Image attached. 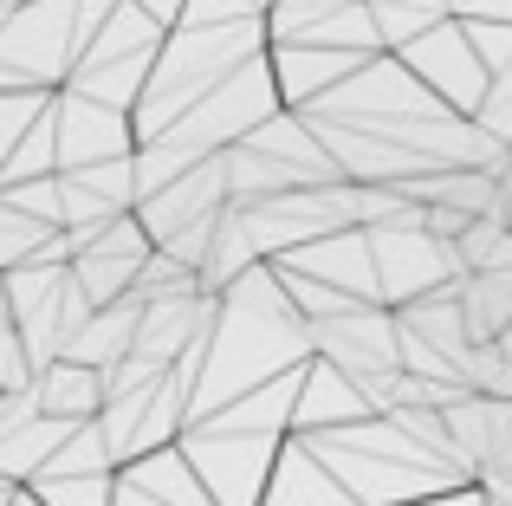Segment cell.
Returning a JSON list of instances; mask_svg holds the SVG:
<instances>
[{"label":"cell","mask_w":512,"mask_h":506,"mask_svg":"<svg viewBox=\"0 0 512 506\" xmlns=\"http://www.w3.org/2000/svg\"><path fill=\"white\" fill-rule=\"evenodd\" d=\"M305 442L357 506H409L428 494H448V487H480L461 461H441L435 448L402 435L396 416H363L344 422V429H318Z\"/></svg>","instance_id":"6da1fadb"},{"label":"cell","mask_w":512,"mask_h":506,"mask_svg":"<svg viewBox=\"0 0 512 506\" xmlns=\"http://www.w3.org/2000/svg\"><path fill=\"white\" fill-rule=\"evenodd\" d=\"M273 46V33H266V20H221V26H175L163 39V52H156L150 65V85H143V98L130 104V130H137V143L163 137L182 111H195L201 98H208L221 78H234L247 59H260V52Z\"/></svg>","instance_id":"7a4b0ae2"},{"label":"cell","mask_w":512,"mask_h":506,"mask_svg":"<svg viewBox=\"0 0 512 506\" xmlns=\"http://www.w3.org/2000/svg\"><path fill=\"white\" fill-rule=\"evenodd\" d=\"M273 111H286V98H279V78H273V59H247L234 78H221V85L208 91V98L195 104V111H182L163 137L150 143H169V150H182L188 163H208V156L234 150L247 130H260Z\"/></svg>","instance_id":"3957f363"},{"label":"cell","mask_w":512,"mask_h":506,"mask_svg":"<svg viewBox=\"0 0 512 506\" xmlns=\"http://www.w3.org/2000/svg\"><path fill=\"white\" fill-rule=\"evenodd\" d=\"M163 39H169V26H156L137 0H117L111 20L78 52L65 91L98 98V104H111V111H130V104L143 98V85H150V65H156V52H163Z\"/></svg>","instance_id":"277c9868"},{"label":"cell","mask_w":512,"mask_h":506,"mask_svg":"<svg viewBox=\"0 0 512 506\" xmlns=\"http://www.w3.org/2000/svg\"><path fill=\"white\" fill-rule=\"evenodd\" d=\"M312 351L325 357V364H338L350 383H357L363 396H370V409L383 416L389 409V390H396V305H350L338 318H318L312 325Z\"/></svg>","instance_id":"5b68a950"},{"label":"cell","mask_w":512,"mask_h":506,"mask_svg":"<svg viewBox=\"0 0 512 506\" xmlns=\"http://www.w3.org/2000/svg\"><path fill=\"white\" fill-rule=\"evenodd\" d=\"M175 448L188 455V468H195V481L208 487L214 506H260L286 435H234V429H208V422H195V429H182Z\"/></svg>","instance_id":"8992f818"},{"label":"cell","mask_w":512,"mask_h":506,"mask_svg":"<svg viewBox=\"0 0 512 506\" xmlns=\"http://www.w3.org/2000/svg\"><path fill=\"white\" fill-rule=\"evenodd\" d=\"M363 234H370V253H376V299L383 305H409L435 286L467 279L454 247L435 241L422 221H389V228H363Z\"/></svg>","instance_id":"52a82bcc"},{"label":"cell","mask_w":512,"mask_h":506,"mask_svg":"<svg viewBox=\"0 0 512 506\" xmlns=\"http://www.w3.org/2000/svg\"><path fill=\"white\" fill-rule=\"evenodd\" d=\"M402 65H409L415 78H422L428 91H435L441 104H454L461 117H474L480 111V98H487V85H493V72L480 65V52H474V39H467V26L454 20H441V26H428V33H415L409 46L396 52Z\"/></svg>","instance_id":"ba28073f"},{"label":"cell","mask_w":512,"mask_h":506,"mask_svg":"<svg viewBox=\"0 0 512 506\" xmlns=\"http://www.w3.org/2000/svg\"><path fill=\"white\" fill-rule=\"evenodd\" d=\"M150 253H156V241L143 234L137 208H130V215L104 221V228L72 253V279L85 286L91 305H111V299H124V292L137 286V273H143V260H150Z\"/></svg>","instance_id":"9c48e42d"},{"label":"cell","mask_w":512,"mask_h":506,"mask_svg":"<svg viewBox=\"0 0 512 506\" xmlns=\"http://www.w3.org/2000/svg\"><path fill=\"white\" fill-rule=\"evenodd\" d=\"M52 124H59V176L65 169H91V163H111V156L137 150L130 111H111V104L78 98V91H52Z\"/></svg>","instance_id":"30bf717a"},{"label":"cell","mask_w":512,"mask_h":506,"mask_svg":"<svg viewBox=\"0 0 512 506\" xmlns=\"http://www.w3.org/2000/svg\"><path fill=\"white\" fill-rule=\"evenodd\" d=\"M221 208H227V163H221V156H208V163H195L188 176H175L156 195H143V202H137V221H143V234L163 247L169 234L195 228V221L221 215Z\"/></svg>","instance_id":"8fae6325"},{"label":"cell","mask_w":512,"mask_h":506,"mask_svg":"<svg viewBox=\"0 0 512 506\" xmlns=\"http://www.w3.org/2000/svg\"><path fill=\"white\" fill-rule=\"evenodd\" d=\"M273 266H286V273H305V279H325V286L350 292V299H376V253H370V234H363V228L318 234V241L279 253ZM376 305H383V299H376Z\"/></svg>","instance_id":"7c38bea8"},{"label":"cell","mask_w":512,"mask_h":506,"mask_svg":"<svg viewBox=\"0 0 512 506\" xmlns=\"http://www.w3.org/2000/svg\"><path fill=\"white\" fill-rule=\"evenodd\" d=\"M266 59H273V78H279V98H286V111H305V104H318L331 85H344V78L357 72L363 59H376V52L312 46V39H273V46H266Z\"/></svg>","instance_id":"4fadbf2b"},{"label":"cell","mask_w":512,"mask_h":506,"mask_svg":"<svg viewBox=\"0 0 512 506\" xmlns=\"http://www.w3.org/2000/svg\"><path fill=\"white\" fill-rule=\"evenodd\" d=\"M363 416H376V409H370V396H363V390L344 377L338 364L312 357V364H305V383H299V409H292V435L344 429V422H363Z\"/></svg>","instance_id":"5bb4252c"},{"label":"cell","mask_w":512,"mask_h":506,"mask_svg":"<svg viewBox=\"0 0 512 506\" xmlns=\"http://www.w3.org/2000/svg\"><path fill=\"white\" fill-rule=\"evenodd\" d=\"M260 506H357V500H350L344 487H338V474L312 455L305 435H286V448H279V461H273V481H266Z\"/></svg>","instance_id":"9a60e30c"},{"label":"cell","mask_w":512,"mask_h":506,"mask_svg":"<svg viewBox=\"0 0 512 506\" xmlns=\"http://www.w3.org/2000/svg\"><path fill=\"white\" fill-rule=\"evenodd\" d=\"M396 325L415 331L428 351H441L454 370H461L467 351H474V338H467V312H461V279H454V286L422 292V299H409V305H396Z\"/></svg>","instance_id":"2e32d148"},{"label":"cell","mask_w":512,"mask_h":506,"mask_svg":"<svg viewBox=\"0 0 512 506\" xmlns=\"http://www.w3.org/2000/svg\"><path fill=\"white\" fill-rule=\"evenodd\" d=\"M137 325H143V299H137V292H124V299L98 305V312L72 331L65 357H72V364H91V370H111L117 357L137 351Z\"/></svg>","instance_id":"e0dca14e"},{"label":"cell","mask_w":512,"mask_h":506,"mask_svg":"<svg viewBox=\"0 0 512 506\" xmlns=\"http://www.w3.org/2000/svg\"><path fill=\"white\" fill-rule=\"evenodd\" d=\"M33 396H39V416H52V422H72V429L98 422L104 416V370L59 357V364H46L33 377Z\"/></svg>","instance_id":"ac0fdd59"},{"label":"cell","mask_w":512,"mask_h":506,"mask_svg":"<svg viewBox=\"0 0 512 506\" xmlns=\"http://www.w3.org/2000/svg\"><path fill=\"white\" fill-rule=\"evenodd\" d=\"M461 312L474 344L512 338V273H467L461 279Z\"/></svg>","instance_id":"d6986e66"},{"label":"cell","mask_w":512,"mask_h":506,"mask_svg":"<svg viewBox=\"0 0 512 506\" xmlns=\"http://www.w3.org/2000/svg\"><path fill=\"white\" fill-rule=\"evenodd\" d=\"M370 20L383 33V52H402L415 33L448 20V0H370Z\"/></svg>","instance_id":"ffe728a7"},{"label":"cell","mask_w":512,"mask_h":506,"mask_svg":"<svg viewBox=\"0 0 512 506\" xmlns=\"http://www.w3.org/2000/svg\"><path fill=\"white\" fill-rule=\"evenodd\" d=\"M299 39H312V46H344V52H383V33H376V20H370V0H350V7L312 20Z\"/></svg>","instance_id":"44dd1931"},{"label":"cell","mask_w":512,"mask_h":506,"mask_svg":"<svg viewBox=\"0 0 512 506\" xmlns=\"http://www.w3.org/2000/svg\"><path fill=\"white\" fill-rule=\"evenodd\" d=\"M26 494L39 506H117V474H39Z\"/></svg>","instance_id":"7402d4cb"},{"label":"cell","mask_w":512,"mask_h":506,"mask_svg":"<svg viewBox=\"0 0 512 506\" xmlns=\"http://www.w3.org/2000/svg\"><path fill=\"white\" fill-rule=\"evenodd\" d=\"M350 7V0H273V13H266V33L273 39H299L312 20H325V13Z\"/></svg>","instance_id":"603a6c76"},{"label":"cell","mask_w":512,"mask_h":506,"mask_svg":"<svg viewBox=\"0 0 512 506\" xmlns=\"http://www.w3.org/2000/svg\"><path fill=\"white\" fill-rule=\"evenodd\" d=\"M474 124L487 130V137L512 143V65H506V72H493V85H487V98H480Z\"/></svg>","instance_id":"cb8c5ba5"},{"label":"cell","mask_w":512,"mask_h":506,"mask_svg":"<svg viewBox=\"0 0 512 506\" xmlns=\"http://www.w3.org/2000/svg\"><path fill=\"white\" fill-rule=\"evenodd\" d=\"M461 26H467V39H474L480 65H487V72H506L512 65V20H461Z\"/></svg>","instance_id":"d4e9b609"},{"label":"cell","mask_w":512,"mask_h":506,"mask_svg":"<svg viewBox=\"0 0 512 506\" xmlns=\"http://www.w3.org/2000/svg\"><path fill=\"white\" fill-rule=\"evenodd\" d=\"M454 20H512V0H448Z\"/></svg>","instance_id":"484cf974"},{"label":"cell","mask_w":512,"mask_h":506,"mask_svg":"<svg viewBox=\"0 0 512 506\" xmlns=\"http://www.w3.org/2000/svg\"><path fill=\"white\" fill-rule=\"evenodd\" d=\"M137 7L150 13L156 26H169V33H175V26H182V13H188V0H137Z\"/></svg>","instance_id":"4316f807"},{"label":"cell","mask_w":512,"mask_h":506,"mask_svg":"<svg viewBox=\"0 0 512 506\" xmlns=\"http://www.w3.org/2000/svg\"><path fill=\"white\" fill-rule=\"evenodd\" d=\"M409 506H487L480 487H448V494H428V500H409Z\"/></svg>","instance_id":"83f0119b"},{"label":"cell","mask_w":512,"mask_h":506,"mask_svg":"<svg viewBox=\"0 0 512 506\" xmlns=\"http://www.w3.org/2000/svg\"><path fill=\"white\" fill-rule=\"evenodd\" d=\"M500 221L512 228V163H506V176H500Z\"/></svg>","instance_id":"f1b7e54d"},{"label":"cell","mask_w":512,"mask_h":506,"mask_svg":"<svg viewBox=\"0 0 512 506\" xmlns=\"http://www.w3.org/2000/svg\"><path fill=\"white\" fill-rule=\"evenodd\" d=\"M13 506H39V500H33V494H26V487H20V494H13Z\"/></svg>","instance_id":"f546056e"}]
</instances>
